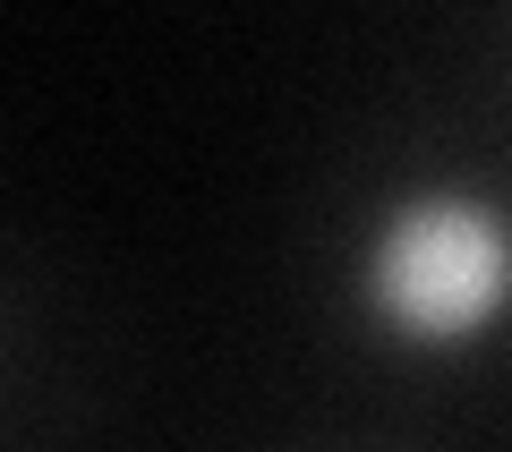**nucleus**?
Instances as JSON below:
<instances>
[{
  "label": "nucleus",
  "mask_w": 512,
  "mask_h": 452,
  "mask_svg": "<svg viewBox=\"0 0 512 452\" xmlns=\"http://www.w3.org/2000/svg\"><path fill=\"white\" fill-rule=\"evenodd\" d=\"M350 299L376 342L461 359L512 325V205L478 180H419L367 214Z\"/></svg>",
  "instance_id": "1"
}]
</instances>
